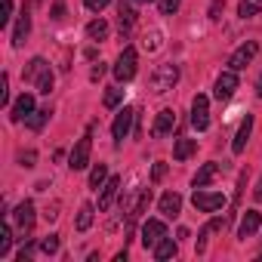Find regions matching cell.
Returning <instances> with one entry per match:
<instances>
[{
  "mask_svg": "<svg viewBox=\"0 0 262 262\" xmlns=\"http://www.w3.org/2000/svg\"><path fill=\"white\" fill-rule=\"evenodd\" d=\"M179 80V65L167 62V65H158V71L151 74V90L155 93H170Z\"/></svg>",
  "mask_w": 262,
  "mask_h": 262,
  "instance_id": "obj_1",
  "label": "cell"
},
{
  "mask_svg": "<svg viewBox=\"0 0 262 262\" xmlns=\"http://www.w3.org/2000/svg\"><path fill=\"white\" fill-rule=\"evenodd\" d=\"M133 120H136V111L133 108H120L114 123H111V136H114V145H120L126 136H129V129H133Z\"/></svg>",
  "mask_w": 262,
  "mask_h": 262,
  "instance_id": "obj_2",
  "label": "cell"
},
{
  "mask_svg": "<svg viewBox=\"0 0 262 262\" xmlns=\"http://www.w3.org/2000/svg\"><path fill=\"white\" fill-rule=\"evenodd\" d=\"M90 155H93V136L86 133V136L77 139V145L71 148L68 167H71V170H86V167H90Z\"/></svg>",
  "mask_w": 262,
  "mask_h": 262,
  "instance_id": "obj_3",
  "label": "cell"
},
{
  "mask_svg": "<svg viewBox=\"0 0 262 262\" xmlns=\"http://www.w3.org/2000/svg\"><path fill=\"white\" fill-rule=\"evenodd\" d=\"M133 74H136V50H133V47H126V50L117 56L114 77H117L120 83H126V80H133Z\"/></svg>",
  "mask_w": 262,
  "mask_h": 262,
  "instance_id": "obj_4",
  "label": "cell"
},
{
  "mask_svg": "<svg viewBox=\"0 0 262 262\" xmlns=\"http://www.w3.org/2000/svg\"><path fill=\"white\" fill-rule=\"evenodd\" d=\"M191 126L198 129V133H204V129L210 126V99L207 96H194L191 99Z\"/></svg>",
  "mask_w": 262,
  "mask_h": 262,
  "instance_id": "obj_5",
  "label": "cell"
},
{
  "mask_svg": "<svg viewBox=\"0 0 262 262\" xmlns=\"http://www.w3.org/2000/svg\"><path fill=\"white\" fill-rule=\"evenodd\" d=\"M256 53H259V43L256 40H247L244 47H237L234 53H231V59H228V68L231 71H244L253 59H256Z\"/></svg>",
  "mask_w": 262,
  "mask_h": 262,
  "instance_id": "obj_6",
  "label": "cell"
},
{
  "mask_svg": "<svg viewBox=\"0 0 262 262\" xmlns=\"http://www.w3.org/2000/svg\"><path fill=\"white\" fill-rule=\"evenodd\" d=\"M234 90H237V71H222L219 77H216V86H213V96L219 99V102H228L231 96H234Z\"/></svg>",
  "mask_w": 262,
  "mask_h": 262,
  "instance_id": "obj_7",
  "label": "cell"
},
{
  "mask_svg": "<svg viewBox=\"0 0 262 262\" xmlns=\"http://www.w3.org/2000/svg\"><path fill=\"white\" fill-rule=\"evenodd\" d=\"M191 204L201 210V213H216V210H222L225 207V198L219 194V191H194V198H191Z\"/></svg>",
  "mask_w": 262,
  "mask_h": 262,
  "instance_id": "obj_8",
  "label": "cell"
},
{
  "mask_svg": "<svg viewBox=\"0 0 262 262\" xmlns=\"http://www.w3.org/2000/svg\"><path fill=\"white\" fill-rule=\"evenodd\" d=\"M161 237H167L164 222H161V219H148V222L142 225V247H145V250H155Z\"/></svg>",
  "mask_w": 262,
  "mask_h": 262,
  "instance_id": "obj_9",
  "label": "cell"
},
{
  "mask_svg": "<svg viewBox=\"0 0 262 262\" xmlns=\"http://www.w3.org/2000/svg\"><path fill=\"white\" fill-rule=\"evenodd\" d=\"M34 111H37V108H34V96H31V93H22V96L16 99V105H13V111H10V114H13V120H16V123H22V120H28Z\"/></svg>",
  "mask_w": 262,
  "mask_h": 262,
  "instance_id": "obj_10",
  "label": "cell"
},
{
  "mask_svg": "<svg viewBox=\"0 0 262 262\" xmlns=\"http://www.w3.org/2000/svg\"><path fill=\"white\" fill-rule=\"evenodd\" d=\"M173 126H176V111L173 108H164L161 114H158V120H155V126H151V136H167V133H173Z\"/></svg>",
  "mask_w": 262,
  "mask_h": 262,
  "instance_id": "obj_11",
  "label": "cell"
},
{
  "mask_svg": "<svg viewBox=\"0 0 262 262\" xmlns=\"http://www.w3.org/2000/svg\"><path fill=\"white\" fill-rule=\"evenodd\" d=\"M117 191H120V179H117V176H108V182L102 185V194H99V210H102V213H105V210H111V204H114Z\"/></svg>",
  "mask_w": 262,
  "mask_h": 262,
  "instance_id": "obj_12",
  "label": "cell"
},
{
  "mask_svg": "<svg viewBox=\"0 0 262 262\" xmlns=\"http://www.w3.org/2000/svg\"><path fill=\"white\" fill-rule=\"evenodd\" d=\"M262 225V216H259V210H247L244 213V219H241V228H237V237L241 241H247L250 234H256V228Z\"/></svg>",
  "mask_w": 262,
  "mask_h": 262,
  "instance_id": "obj_13",
  "label": "cell"
},
{
  "mask_svg": "<svg viewBox=\"0 0 262 262\" xmlns=\"http://www.w3.org/2000/svg\"><path fill=\"white\" fill-rule=\"evenodd\" d=\"M250 133H253V114H247V117L241 120V126H237V136H234V142H231V151H234V155H241V151L247 148Z\"/></svg>",
  "mask_w": 262,
  "mask_h": 262,
  "instance_id": "obj_14",
  "label": "cell"
},
{
  "mask_svg": "<svg viewBox=\"0 0 262 262\" xmlns=\"http://www.w3.org/2000/svg\"><path fill=\"white\" fill-rule=\"evenodd\" d=\"M136 0H120V7H117V22H120V31H129L136 22Z\"/></svg>",
  "mask_w": 262,
  "mask_h": 262,
  "instance_id": "obj_15",
  "label": "cell"
},
{
  "mask_svg": "<svg viewBox=\"0 0 262 262\" xmlns=\"http://www.w3.org/2000/svg\"><path fill=\"white\" fill-rule=\"evenodd\" d=\"M219 170H222V164H216V161H210V164H204L198 173H194V188H207L216 176H219Z\"/></svg>",
  "mask_w": 262,
  "mask_h": 262,
  "instance_id": "obj_16",
  "label": "cell"
},
{
  "mask_svg": "<svg viewBox=\"0 0 262 262\" xmlns=\"http://www.w3.org/2000/svg\"><path fill=\"white\" fill-rule=\"evenodd\" d=\"M161 213L167 216V219H176L179 216V210H182V198L176 194V191H167V194H161Z\"/></svg>",
  "mask_w": 262,
  "mask_h": 262,
  "instance_id": "obj_17",
  "label": "cell"
},
{
  "mask_svg": "<svg viewBox=\"0 0 262 262\" xmlns=\"http://www.w3.org/2000/svg\"><path fill=\"white\" fill-rule=\"evenodd\" d=\"M16 222H19V228H31L34 225V204L31 201H22L19 207H16Z\"/></svg>",
  "mask_w": 262,
  "mask_h": 262,
  "instance_id": "obj_18",
  "label": "cell"
},
{
  "mask_svg": "<svg viewBox=\"0 0 262 262\" xmlns=\"http://www.w3.org/2000/svg\"><path fill=\"white\" fill-rule=\"evenodd\" d=\"M176 253H179V247H176L173 237H161L158 247H155V259H158V262H167V259H173Z\"/></svg>",
  "mask_w": 262,
  "mask_h": 262,
  "instance_id": "obj_19",
  "label": "cell"
},
{
  "mask_svg": "<svg viewBox=\"0 0 262 262\" xmlns=\"http://www.w3.org/2000/svg\"><path fill=\"white\" fill-rule=\"evenodd\" d=\"M28 31H31V16L22 13V16H19V25H16V31H13V47H22L25 37H28Z\"/></svg>",
  "mask_w": 262,
  "mask_h": 262,
  "instance_id": "obj_20",
  "label": "cell"
},
{
  "mask_svg": "<svg viewBox=\"0 0 262 262\" xmlns=\"http://www.w3.org/2000/svg\"><path fill=\"white\" fill-rule=\"evenodd\" d=\"M47 68H50V65H47V62H43V59L37 56V59H31V62H28V68L22 71V77H25L28 83H37V77H40V74H43Z\"/></svg>",
  "mask_w": 262,
  "mask_h": 262,
  "instance_id": "obj_21",
  "label": "cell"
},
{
  "mask_svg": "<svg viewBox=\"0 0 262 262\" xmlns=\"http://www.w3.org/2000/svg\"><path fill=\"white\" fill-rule=\"evenodd\" d=\"M194 148H198L194 139H176V145H173V158H176V161H188V158L194 155Z\"/></svg>",
  "mask_w": 262,
  "mask_h": 262,
  "instance_id": "obj_22",
  "label": "cell"
},
{
  "mask_svg": "<svg viewBox=\"0 0 262 262\" xmlns=\"http://www.w3.org/2000/svg\"><path fill=\"white\" fill-rule=\"evenodd\" d=\"M105 182H108V167H105V164H96V167H93V173H90V188H96V191H99Z\"/></svg>",
  "mask_w": 262,
  "mask_h": 262,
  "instance_id": "obj_23",
  "label": "cell"
},
{
  "mask_svg": "<svg viewBox=\"0 0 262 262\" xmlns=\"http://www.w3.org/2000/svg\"><path fill=\"white\" fill-rule=\"evenodd\" d=\"M86 37H90V40H105V37H108V25H105L102 19L90 22V25H86Z\"/></svg>",
  "mask_w": 262,
  "mask_h": 262,
  "instance_id": "obj_24",
  "label": "cell"
},
{
  "mask_svg": "<svg viewBox=\"0 0 262 262\" xmlns=\"http://www.w3.org/2000/svg\"><path fill=\"white\" fill-rule=\"evenodd\" d=\"M93 213H96L93 204H83V207H80V213H77V231H86V228L93 225Z\"/></svg>",
  "mask_w": 262,
  "mask_h": 262,
  "instance_id": "obj_25",
  "label": "cell"
},
{
  "mask_svg": "<svg viewBox=\"0 0 262 262\" xmlns=\"http://www.w3.org/2000/svg\"><path fill=\"white\" fill-rule=\"evenodd\" d=\"M262 10V0H241V7H237V13L247 19V16H256Z\"/></svg>",
  "mask_w": 262,
  "mask_h": 262,
  "instance_id": "obj_26",
  "label": "cell"
},
{
  "mask_svg": "<svg viewBox=\"0 0 262 262\" xmlns=\"http://www.w3.org/2000/svg\"><path fill=\"white\" fill-rule=\"evenodd\" d=\"M34 86H37V93H43V96H50V90H53V71L47 68V71H43V74L37 77V83H34Z\"/></svg>",
  "mask_w": 262,
  "mask_h": 262,
  "instance_id": "obj_27",
  "label": "cell"
},
{
  "mask_svg": "<svg viewBox=\"0 0 262 262\" xmlns=\"http://www.w3.org/2000/svg\"><path fill=\"white\" fill-rule=\"evenodd\" d=\"M10 244H13V231H10V225H4L0 228V256L10 253Z\"/></svg>",
  "mask_w": 262,
  "mask_h": 262,
  "instance_id": "obj_28",
  "label": "cell"
},
{
  "mask_svg": "<svg viewBox=\"0 0 262 262\" xmlns=\"http://www.w3.org/2000/svg\"><path fill=\"white\" fill-rule=\"evenodd\" d=\"M47 117H50V111H34V114H31V117L25 120V123H28L31 129H40V126L47 123Z\"/></svg>",
  "mask_w": 262,
  "mask_h": 262,
  "instance_id": "obj_29",
  "label": "cell"
},
{
  "mask_svg": "<svg viewBox=\"0 0 262 262\" xmlns=\"http://www.w3.org/2000/svg\"><path fill=\"white\" fill-rule=\"evenodd\" d=\"M40 250H43L47 256H53V253L59 250V234H50V237H43V241H40Z\"/></svg>",
  "mask_w": 262,
  "mask_h": 262,
  "instance_id": "obj_30",
  "label": "cell"
},
{
  "mask_svg": "<svg viewBox=\"0 0 262 262\" xmlns=\"http://www.w3.org/2000/svg\"><path fill=\"white\" fill-rule=\"evenodd\" d=\"M120 99H123V90H108L105 93V108H117Z\"/></svg>",
  "mask_w": 262,
  "mask_h": 262,
  "instance_id": "obj_31",
  "label": "cell"
},
{
  "mask_svg": "<svg viewBox=\"0 0 262 262\" xmlns=\"http://www.w3.org/2000/svg\"><path fill=\"white\" fill-rule=\"evenodd\" d=\"M0 105H10V77H0Z\"/></svg>",
  "mask_w": 262,
  "mask_h": 262,
  "instance_id": "obj_32",
  "label": "cell"
},
{
  "mask_svg": "<svg viewBox=\"0 0 262 262\" xmlns=\"http://www.w3.org/2000/svg\"><path fill=\"white\" fill-rule=\"evenodd\" d=\"M179 4H182V0H161V13L164 16H173L179 10Z\"/></svg>",
  "mask_w": 262,
  "mask_h": 262,
  "instance_id": "obj_33",
  "label": "cell"
},
{
  "mask_svg": "<svg viewBox=\"0 0 262 262\" xmlns=\"http://www.w3.org/2000/svg\"><path fill=\"white\" fill-rule=\"evenodd\" d=\"M108 4H111V0H86V10H93V13H102Z\"/></svg>",
  "mask_w": 262,
  "mask_h": 262,
  "instance_id": "obj_34",
  "label": "cell"
},
{
  "mask_svg": "<svg viewBox=\"0 0 262 262\" xmlns=\"http://www.w3.org/2000/svg\"><path fill=\"white\" fill-rule=\"evenodd\" d=\"M10 13H13V0H4V16H0V25H10Z\"/></svg>",
  "mask_w": 262,
  "mask_h": 262,
  "instance_id": "obj_35",
  "label": "cell"
},
{
  "mask_svg": "<svg viewBox=\"0 0 262 262\" xmlns=\"http://www.w3.org/2000/svg\"><path fill=\"white\" fill-rule=\"evenodd\" d=\"M164 176H167V164H155V170H151V179H155V182H161Z\"/></svg>",
  "mask_w": 262,
  "mask_h": 262,
  "instance_id": "obj_36",
  "label": "cell"
},
{
  "mask_svg": "<svg viewBox=\"0 0 262 262\" xmlns=\"http://www.w3.org/2000/svg\"><path fill=\"white\" fill-rule=\"evenodd\" d=\"M19 164H22V167H34V151H25V155H19Z\"/></svg>",
  "mask_w": 262,
  "mask_h": 262,
  "instance_id": "obj_37",
  "label": "cell"
},
{
  "mask_svg": "<svg viewBox=\"0 0 262 262\" xmlns=\"http://www.w3.org/2000/svg\"><path fill=\"white\" fill-rule=\"evenodd\" d=\"M62 10H65V7H62V0H56V7H53V19H62Z\"/></svg>",
  "mask_w": 262,
  "mask_h": 262,
  "instance_id": "obj_38",
  "label": "cell"
},
{
  "mask_svg": "<svg viewBox=\"0 0 262 262\" xmlns=\"http://www.w3.org/2000/svg\"><path fill=\"white\" fill-rule=\"evenodd\" d=\"M102 74H105V65H102V62H99V65H96V68H93V80H99V77H102Z\"/></svg>",
  "mask_w": 262,
  "mask_h": 262,
  "instance_id": "obj_39",
  "label": "cell"
},
{
  "mask_svg": "<svg viewBox=\"0 0 262 262\" xmlns=\"http://www.w3.org/2000/svg\"><path fill=\"white\" fill-rule=\"evenodd\" d=\"M256 93H259V99H262V77L256 80Z\"/></svg>",
  "mask_w": 262,
  "mask_h": 262,
  "instance_id": "obj_40",
  "label": "cell"
},
{
  "mask_svg": "<svg viewBox=\"0 0 262 262\" xmlns=\"http://www.w3.org/2000/svg\"><path fill=\"white\" fill-rule=\"evenodd\" d=\"M256 198H262V179H259V185H256V191H253Z\"/></svg>",
  "mask_w": 262,
  "mask_h": 262,
  "instance_id": "obj_41",
  "label": "cell"
},
{
  "mask_svg": "<svg viewBox=\"0 0 262 262\" xmlns=\"http://www.w3.org/2000/svg\"><path fill=\"white\" fill-rule=\"evenodd\" d=\"M136 4H151V0H136Z\"/></svg>",
  "mask_w": 262,
  "mask_h": 262,
  "instance_id": "obj_42",
  "label": "cell"
}]
</instances>
